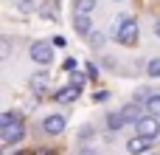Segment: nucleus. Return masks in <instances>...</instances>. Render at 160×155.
I'll list each match as a JSON object with an SVG mask.
<instances>
[{
  "label": "nucleus",
  "instance_id": "nucleus-23",
  "mask_svg": "<svg viewBox=\"0 0 160 155\" xmlns=\"http://www.w3.org/2000/svg\"><path fill=\"white\" fill-rule=\"evenodd\" d=\"M31 155H53V152H51V150H34Z\"/></svg>",
  "mask_w": 160,
  "mask_h": 155
},
{
  "label": "nucleus",
  "instance_id": "nucleus-13",
  "mask_svg": "<svg viewBox=\"0 0 160 155\" xmlns=\"http://www.w3.org/2000/svg\"><path fill=\"white\" fill-rule=\"evenodd\" d=\"M124 124H127V119H124V113H121V110L107 116V127H110V130H121Z\"/></svg>",
  "mask_w": 160,
  "mask_h": 155
},
{
  "label": "nucleus",
  "instance_id": "nucleus-26",
  "mask_svg": "<svg viewBox=\"0 0 160 155\" xmlns=\"http://www.w3.org/2000/svg\"><path fill=\"white\" fill-rule=\"evenodd\" d=\"M17 155H28V152H17Z\"/></svg>",
  "mask_w": 160,
  "mask_h": 155
},
{
  "label": "nucleus",
  "instance_id": "nucleus-22",
  "mask_svg": "<svg viewBox=\"0 0 160 155\" xmlns=\"http://www.w3.org/2000/svg\"><path fill=\"white\" fill-rule=\"evenodd\" d=\"M107 96H110V93H107V90H98V93H96V102H104V99H107Z\"/></svg>",
  "mask_w": 160,
  "mask_h": 155
},
{
  "label": "nucleus",
  "instance_id": "nucleus-3",
  "mask_svg": "<svg viewBox=\"0 0 160 155\" xmlns=\"http://www.w3.org/2000/svg\"><path fill=\"white\" fill-rule=\"evenodd\" d=\"M31 59L34 62H39V65H51V59H53V48L48 45V42H34L31 45Z\"/></svg>",
  "mask_w": 160,
  "mask_h": 155
},
{
  "label": "nucleus",
  "instance_id": "nucleus-25",
  "mask_svg": "<svg viewBox=\"0 0 160 155\" xmlns=\"http://www.w3.org/2000/svg\"><path fill=\"white\" fill-rule=\"evenodd\" d=\"M82 155H96V152L93 150H82Z\"/></svg>",
  "mask_w": 160,
  "mask_h": 155
},
{
  "label": "nucleus",
  "instance_id": "nucleus-9",
  "mask_svg": "<svg viewBox=\"0 0 160 155\" xmlns=\"http://www.w3.org/2000/svg\"><path fill=\"white\" fill-rule=\"evenodd\" d=\"M28 85H31V90H34V93H45V88H48V73H45V71H37V73L31 76V82H28Z\"/></svg>",
  "mask_w": 160,
  "mask_h": 155
},
{
  "label": "nucleus",
  "instance_id": "nucleus-18",
  "mask_svg": "<svg viewBox=\"0 0 160 155\" xmlns=\"http://www.w3.org/2000/svg\"><path fill=\"white\" fill-rule=\"evenodd\" d=\"M90 42H93V45H101V42H104V37H101V34H96V31H93V34H90Z\"/></svg>",
  "mask_w": 160,
  "mask_h": 155
},
{
  "label": "nucleus",
  "instance_id": "nucleus-5",
  "mask_svg": "<svg viewBox=\"0 0 160 155\" xmlns=\"http://www.w3.org/2000/svg\"><path fill=\"white\" fill-rule=\"evenodd\" d=\"M79 85H65V88H59L56 93H53V99L59 102V104H70V102H76L79 99Z\"/></svg>",
  "mask_w": 160,
  "mask_h": 155
},
{
  "label": "nucleus",
  "instance_id": "nucleus-14",
  "mask_svg": "<svg viewBox=\"0 0 160 155\" xmlns=\"http://www.w3.org/2000/svg\"><path fill=\"white\" fill-rule=\"evenodd\" d=\"M146 110H149V116H158L160 119V93H152V99L146 102Z\"/></svg>",
  "mask_w": 160,
  "mask_h": 155
},
{
  "label": "nucleus",
  "instance_id": "nucleus-17",
  "mask_svg": "<svg viewBox=\"0 0 160 155\" xmlns=\"http://www.w3.org/2000/svg\"><path fill=\"white\" fill-rule=\"evenodd\" d=\"M17 8H20V11H31V8H34V0H20Z\"/></svg>",
  "mask_w": 160,
  "mask_h": 155
},
{
  "label": "nucleus",
  "instance_id": "nucleus-16",
  "mask_svg": "<svg viewBox=\"0 0 160 155\" xmlns=\"http://www.w3.org/2000/svg\"><path fill=\"white\" fill-rule=\"evenodd\" d=\"M39 11H42V17H51V20L56 17V8L53 6H39Z\"/></svg>",
  "mask_w": 160,
  "mask_h": 155
},
{
  "label": "nucleus",
  "instance_id": "nucleus-8",
  "mask_svg": "<svg viewBox=\"0 0 160 155\" xmlns=\"http://www.w3.org/2000/svg\"><path fill=\"white\" fill-rule=\"evenodd\" d=\"M76 34L79 37H90L93 34V20L84 14H76Z\"/></svg>",
  "mask_w": 160,
  "mask_h": 155
},
{
  "label": "nucleus",
  "instance_id": "nucleus-1",
  "mask_svg": "<svg viewBox=\"0 0 160 155\" xmlns=\"http://www.w3.org/2000/svg\"><path fill=\"white\" fill-rule=\"evenodd\" d=\"M115 40L124 45H135L138 42V23L132 17H121V23L115 25Z\"/></svg>",
  "mask_w": 160,
  "mask_h": 155
},
{
  "label": "nucleus",
  "instance_id": "nucleus-11",
  "mask_svg": "<svg viewBox=\"0 0 160 155\" xmlns=\"http://www.w3.org/2000/svg\"><path fill=\"white\" fill-rule=\"evenodd\" d=\"M93 8H96V0H76L73 3V11L76 14H84V17H90Z\"/></svg>",
  "mask_w": 160,
  "mask_h": 155
},
{
  "label": "nucleus",
  "instance_id": "nucleus-15",
  "mask_svg": "<svg viewBox=\"0 0 160 155\" xmlns=\"http://www.w3.org/2000/svg\"><path fill=\"white\" fill-rule=\"evenodd\" d=\"M146 73H149V76H160V56H158V59H152V62L146 65Z\"/></svg>",
  "mask_w": 160,
  "mask_h": 155
},
{
  "label": "nucleus",
  "instance_id": "nucleus-4",
  "mask_svg": "<svg viewBox=\"0 0 160 155\" xmlns=\"http://www.w3.org/2000/svg\"><path fill=\"white\" fill-rule=\"evenodd\" d=\"M65 124H68V119H65L62 113H51V116L42 119V130L51 133V136H59V133L65 130Z\"/></svg>",
  "mask_w": 160,
  "mask_h": 155
},
{
  "label": "nucleus",
  "instance_id": "nucleus-12",
  "mask_svg": "<svg viewBox=\"0 0 160 155\" xmlns=\"http://www.w3.org/2000/svg\"><path fill=\"white\" fill-rule=\"evenodd\" d=\"M22 119H20V113H14V110H6L3 116H0V130L3 127H11V124H20Z\"/></svg>",
  "mask_w": 160,
  "mask_h": 155
},
{
  "label": "nucleus",
  "instance_id": "nucleus-6",
  "mask_svg": "<svg viewBox=\"0 0 160 155\" xmlns=\"http://www.w3.org/2000/svg\"><path fill=\"white\" fill-rule=\"evenodd\" d=\"M20 138H25V124H11V127H3V144H17Z\"/></svg>",
  "mask_w": 160,
  "mask_h": 155
},
{
  "label": "nucleus",
  "instance_id": "nucleus-20",
  "mask_svg": "<svg viewBox=\"0 0 160 155\" xmlns=\"http://www.w3.org/2000/svg\"><path fill=\"white\" fill-rule=\"evenodd\" d=\"M62 68H65V71H73V68H76V59H70V56H68V59H65V65H62Z\"/></svg>",
  "mask_w": 160,
  "mask_h": 155
},
{
  "label": "nucleus",
  "instance_id": "nucleus-19",
  "mask_svg": "<svg viewBox=\"0 0 160 155\" xmlns=\"http://www.w3.org/2000/svg\"><path fill=\"white\" fill-rule=\"evenodd\" d=\"M87 76H90V79H96V76H98V68H96V65H90V62H87Z\"/></svg>",
  "mask_w": 160,
  "mask_h": 155
},
{
  "label": "nucleus",
  "instance_id": "nucleus-2",
  "mask_svg": "<svg viewBox=\"0 0 160 155\" xmlns=\"http://www.w3.org/2000/svg\"><path fill=\"white\" fill-rule=\"evenodd\" d=\"M138 136H143V138L155 141V138L160 136V121H158V116H143V119L138 121Z\"/></svg>",
  "mask_w": 160,
  "mask_h": 155
},
{
  "label": "nucleus",
  "instance_id": "nucleus-21",
  "mask_svg": "<svg viewBox=\"0 0 160 155\" xmlns=\"http://www.w3.org/2000/svg\"><path fill=\"white\" fill-rule=\"evenodd\" d=\"M82 82H84V76H82V73H76V71H73V85H79V88H82Z\"/></svg>",
  "mask_w": 160,
  "mask_h": 155
},
{
  "label": "nucleus",
  "instance_id": "nucleus-24",
  "mask_svg": "<svg viewBox=\"0 0 160 155\" xmlns=\"http://www.w3.org/2000/svg\"><path fill=\"white\" fill-rule=\"evenodd\" d=\"M155 34H158V37H160V20H158V23H155Z\"/></svg>",
  "mask_w": 160,
  "mask_h": 155
},
{
  "label": "nucleus",
  "instance_id": "nucleus-7",
  "mask_svg": "<svg viewBox=\"0 0 160 155\" xmlns=\"http://www.w3.org/2000/svg\"><path fill=\"white\" fill-rule=\"evenodd\" d=\"M149 144H152L149 138L138 136V138H129V141H127V150H129L132 155H141V152H146V150H149Z\"/></svg>",
  "mask_w": 160,
  "mask_h": 155
},
{
  "label": "nucleus",
  "instance_id": "nucleus-10",
  "mask_svg": "<svg viewBox=\"0 0 160 155\" xmlns=\"http://www.w3.org/2000/svg\"><path fill=\"white\" fill-rule=\"evenodd\" d=\"M121 113H124V119H127V121H135V124H138V121L143 119V116H141V107H138L135 102H129V104H127V107H124Z\"/></svg>",
  "mask_w": 160,
  "mask_h": 155
}]
</instances>
